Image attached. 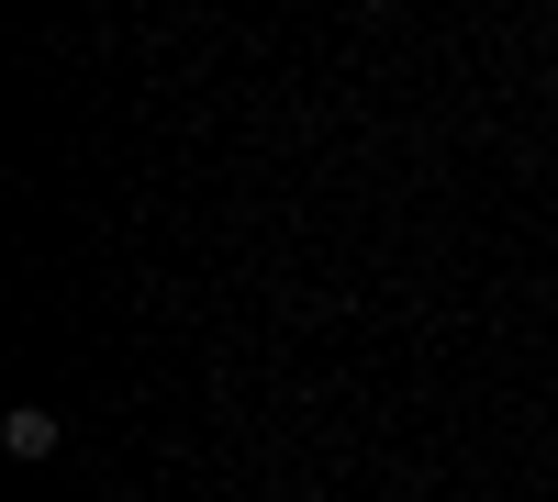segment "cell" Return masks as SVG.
<instances>
[{
    "mask_svg": "<svg viewBox=\"0 0 558 502\" xmlns=\"http://www.w3.org/2000/svg\"><path fill=\"white\" fill-rule=\"evenodd\" d=\"M0 446H12L23 469H45V458H57V414H45V402H23V414L0 425Z\"/></svg>",
    "mask_w": 558,
    "mask_h": 502,
    "instance_id": "cell-1",
    "label": "cell"
}]
</instances>
